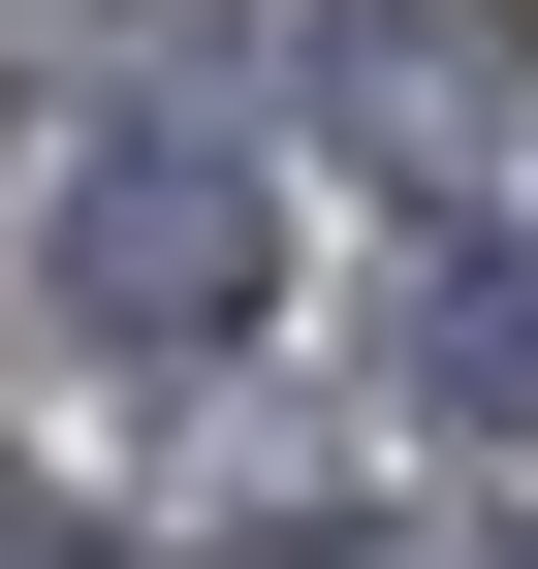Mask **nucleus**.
Listing matches in <instances>:
<instances>
[{
	"mask_svg": "<svg viewBox=\"0 0 538 569\" xmlns=\"http://www.w3.org/2000/svg\"><path fill=\"white\" fill-rule=\"evenodd\" d=\"M317 96H349V127H476V32H444V0H349Z\"/></svg>",
	"mask_w": 538,
	"mask_h": 569,
	"instance_id": "3",
	"label": "nucleus"
},
{
	"mask_svg": "<svg viewBox=\"0 0 538 569\" xmlns=\"http://www.w3.org/2000/svg\"><path fill=\"white\" fill-rule=\"evenodd\" d=\"M0 569H96V538H63V507H32V475H0Z\"/></svg>",
	"mask_w": 538,
	"mask_h": 569,
	"instance_id": "4",
	"label": "nucleus"
},
{
	"mask_svg": "<svg viewBox=\"0 0 538 569\" xmlns=\"http://www.w3.org/2000/svg\"><path fill=\"white\" fill-rule=\"evenodd\" d=\"M380 380H412L444 443H538V253L507 222H412L380 253Z\"/></svg>",
	"mask_w": 538,
	"mask_h": 569,
	"instance_id": "2",
	"label": "nucleus"
},
{
	"mask_svg": "<svg viewBox=\"0 0 538 569\" xmlns=\"http://www.w3.org/2000/svg\"><path fill=\"white\" fill-rule=\"evenodd\" d=\"M32 284H63V348H127V380H190V348L286 284V222H253V159L222 127H96V159L32 190Z\"/></svg>",
	"mask_w": 538,
	"mask_h": 569,
	"instance_id": "1",
	"label": "nucleus"
},
{
	"mask_svg": "<svg viewBox=\"0 0 538 569\" xmlns=\"http://www.w3.org/2000/svg\"><path fill=\"white\" fill-rule=\"evenodd\" d=\"M507 569H538V538H507Z\"/></svg>",
	"mask_w": 538,
	"mask_h": 569,
	"instance_id": "5",
	"label": "nucleus"
}]
</instances>
